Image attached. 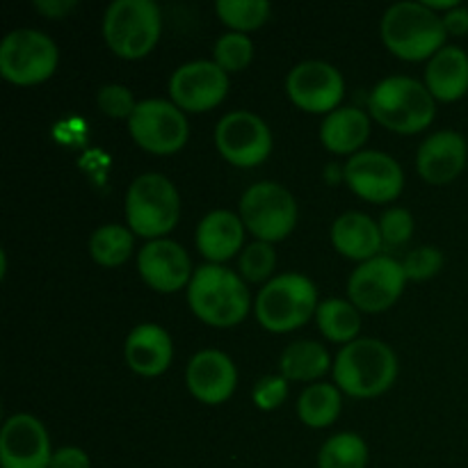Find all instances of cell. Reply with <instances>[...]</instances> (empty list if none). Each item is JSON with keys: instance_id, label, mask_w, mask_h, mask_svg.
Wrapping results in <instances>:
<instances>
[{"instance_id": "cell-1", "label": "cell", "mask_w": 468, "mask_h": 468, "mask_svg": "<svg viewBox=\"0 0 468 468\" xmlns=\"http://www.w3.org/2000/svg\"><path fill=\"white\" fill-rule=\"evenodd\" d=\"M187 304L192 314L213 327H233L251 309L245 279L224 265L206 263L195 270L187 283Z\"/></svg>"}, {"instance_id": "cell-2", "label": "cell", "mask_w": 468, "mask_h": 468, "mask_svg": "<svg viewBox=\"0 0 468 468\" xmlns=\"http://www.w3.org/2000/svg\"><path fill=\"white\" fill-rule=\"evenodd\" d=\"M382 41L396 58L407 62L432 59L446 44L441 14L425 3H396L384 12L379 23Z\"/></svg>"}, {"instance_id": "cell-3", "label": "cell", "mask_w": 468, "mask_h": 468, "mask_svg": "<svg viewBox=\"0 0 468 468\" xmlns=\"http://www.w3.org/2000/svg\"><path fill=\"white\" fill-rule=\"evenodd\" d=\"M368 110L375 122L400 135L425 131L437 114V99L425 82L410 76H388L373 87Z\"/></svg>"}, {"instance_id": "cell-4", "label": "cell", "mask_w": 468, "mask_h": 468, "mask_svg": "<svg viewBox=\"0 0 468 468\" xmlns=\"http://www.w3.org/2000/svg\"><path fill=\"white\" fill-rule=\"evenodd\" d=\"M334 382L352 398H378L398 378V356L378 338H356L338 352Z\"/></svg>"}, {"instance_id": "cell-5", "label": "cell", "mask_w": 468, "mask_h": 468, "mask_svg": "<svg viewBox=\"0 0 468 468\" xmlns=\"http://www.w3.org/2000/svg\"><path fill=\"white\" fill-rule=\"evenodd\" d=\"M318 311V291L306 274L286 272L265 283L256 295V318L272 334L304 327Z\"/></svg>"}, {"instance_id": "cell-6", "label": "cell", "mask_w": 468, "mask_h": 468, "mask_svg": "<svg viewBox=\"0 0 468 468\" xmlns=\"http://www.w3.org/2000/svg\"><path fill=\"white\" fill-rule=\"evenodd\" d=\"M163 32V14L154 0H114L103 16V39L114 55L140 59L154 50Z\"/></svg>"}, {"instance_id": "cell-7", "label": "cell", "mask_w": 468, "mask_h": 468, "mask_svg": "<svg viewBox=\"0 0 468 468\" xmlns=\"http://www.w3.org/2000/svg\"><path fill=\"white\" fill-rule=\"evenodd\" d=\"M178 218L181 197L167 176L142 174L131 183L126 192V219L135 236L158 240L176 227Z\"/></svg>"}, {"instance_id": "cell-8", "label": "cell", "mask_w": 468, "mask_h": 468, "mask_svg": "<svg viewBox=\"0 0 468 468\" xmlns=\"http://www.w3.org/2000/svg\"><path fill=\"white\" fill-rule=\"evenodd\" d=\"M240 219L256 240L272 245L291 236L295 229L297 201L282 183H254L240 199Z\"/></svg>"}, {"instance_id": "cell-9", "label": "cell", "mask_w": 468, "mask_h": 468, "mask_svg": "<svg viewBox=\"0 0 468 468\" xmlns=\"http://www.w3.org/2000/svg\"><path fill=\"white\" fill-rule=\"evenodd\" d=\"M59 62V50L48 35L32 27L12 30L0 44V73L14 85L48 80Z\"/></svg>"}, {"instance_id": "cell-10", "label": "cell", "mask_w": 468, "mask_h": 468, "mask_svg": "<svg viewBox=\"0 0 468 468\" xmlns=\"http://www.w3.org/2000/svg\"><path fill=\"white\" fill-rule=\"evenodd\" d=\"M133 140L155 155H172L186 146L190 128L186 112L176 103L165 99L140 101L128 119Z\"/></svg>"}, {"instance_id": "cell-11", "label": "cell", "mask_w": 468, "mask_h": 468, "mask_svg": "<svg viewBox=\"0 0 468 468\" xmlns=\"http://www.w3.org/2000/svg\"><path fill=\"white\" fill-rule=\"evenodd\" d=\"M215 146L236 167H256L272 154V133L259 114L233 110L218 122Z\"/></svg>"}, {"instance_id": "cell-12", "label": "cell", "mask_w": 468, "mask_h": 468, "mask_svg": "<svg viewBox=\"0 0 468 468\" xmlns=\"http://www.w3.org/2000/svg\"><path fill=\"white\" fill-rule=\"evenodd\" d=\"M405 286L407 274L400 261L391 256H375L350 274L347 295L359 311L382 314L400 300Z\"/></svg>"}, {"instance_id": "cell-13", "label": "cell", "mask_w": 468, "mask_h": 468, "mask_svg": "<svg viewBox=\"0 0 468 468\" xmlns=\"http://www.w3.org/2000/svg\"><path fill=\"white\" fill-rule=\"evenodd\" d=\"M286 94L304 112L329 114L341 108L346 80L334 64L323 59H306L288 73Z\"/></svg>"}, {"instance_id": "cell-14", "label": "cell", "mask_w": 468, "mask_h": 468, "mask_svg": "<svg viewBox=\"0 0 468 468\" xmlns=\"http://www.w3.org/2000/svg\"><path fill=\"white\" fill-rule=\"evenodd\" d=\"M343 178L356 197L370 204H387L398 199L405 187V172L400 163L388 154L373 149L352 155L343 167Z\"/></svg>"}, {"instance_id": "cell-15", "label": "cell", "mask_w": 468, "mask_h": 468, "mask_svg": "<svg viewBox=\"0 0 468 468\" xmlns=\"http://www.w3.org/2000/svg\"><path fill=\"white\" fill-rule=\"evenodd\" d=\"M229 91V76L213 59L186 62L172 73L169 94L183 112H208L218 108Z\"/></svg>"}, {"instance_id": "cell-16", "label": "cell", "mask_w": 468, "mask_h": 468, "mask_svg": "<svg viewBox=\"0 0 468 468\" xmlns=\"http://www.w3.org/2000/svg\"><path fill=\"white\" fill-rule=\"evenodd\" d=\"M53 451L44 423L30 414H14L0 430V466L50 468Z\"/></svg>"}, {"instance_id": "cell-17", "label": "cell", "mask_w": 468, "mask_h": 468, "mask_svg": "<svg viewBox=\"0 0 468 468\" xmlns=\"http://www.w3.org/2000/svg\"><path fill=\"white\" fill-rule=\"evenodd\" d=\"M137 270L146 286L158 292L181 291L195 274L187 251L169 238L146 242L137 256Z\"/></svg>"}, {"instance_id": "cell-18", "label": "cell", "mask_w": 468, "mask_h": 468, "mask_svg": "<svg viewBox=\"0 0 468 468\" xmlns=\"http://www.w3.org/2000/svg\"><path fill=\"white\" fill-rule=\"evenodd\" d=\"M186 382L192 396L204 405H222L233 396L238 370L231 356L219 350H201L190 359Z\"/></svg>"}, {"instance_id": "cell-19", "label": "cell", "mask_w": 468, "mask_h": 468, "mask_svg": "<svg viewBox=\"0 0 468 468\" xmlns=\"http://www.w3.org/2000/svg\"><path fill=\"white\" fill-rule=\"evenodd\" d=\"M468 144L457 131L432 133L416 154V169L430 186H448L466 167Z\"/></svg>"}, {"instance_id": "cell-20", "label": "cell", "mask_w": 468, "mask_h": 468, "mask_svg": "<svg viewBox=\"0 0 468 468\" xmlns=\"http://www.w3.org/2000/svg\"><path fill=\"white\" fill-rule=\"evenodd\" d=\"M123 355H126V361L133 373L142 375V378H158L172 364V338L155 323L137 324L128 334Z\"/></svg>"}, {"instance_id": "cell-21", "label": "cell", "mask_w": 468, "mask_h": 468, "mask_svg": "<svg viewBox=\"0 0 468 468\" xmlns=\"http://www.w3.org/2000/svg\"><path fill=\"white\" fill-rule=\"evenodd\" d=\"M245 242V224L231 210H213L197 227V250L208 263L222 265L240 251Z\"/></svg>"}, {"instance_id": "cell-22", "label": "cell", "mask_w": 468, "mask_h": 468, "mask_svg": "<svg viewBox=\"0 0 468 468\" xmlns=\"http://www.w3.org/2000/svg\"><path fill=\"white\" fill-rule=\"evenodd\" d=\"M332 242L346 259L361 261V263L379 256V250L384 247L379 224L359 210H350L334 219Z\"/></svg>"}, {"instance_id": "cell-23", "label": "cell", "mask_w": 468, "mask_h": 468, "mask_svg": "<svg viewBox=\"0 0 468 468\" xmlns=\"http://www.w3.org/2000/svg\"><path fill=\"white\" fill-rule=\"evenodd\" d=\"M425 87L443 103L460 101L468 91V55L460 46H443L425 67Z\"/></svg>"}, {"instance_id": "cell-24", "label": "cell", "mask_w": 468, "mask_h": 468, "mask_svg": "<svg viewBox=\"0 0 468 468\" xmlns=\"http://www.w3.org/2000/svg\"><path fill=\"white\" fill-rule=\"evenodd\" d=\"M370 137V119L364 110L355 105H343L324 117L320 126V142L327 151L338 155L359 154Z\"/></svg>"}, {"instance_id": "cell-25", "label": "cell", "mask_w": 468, "mask_h": 468, "mask_svg": "<svg viewBox=\"0 0 468 468\" xmlns=\"http://www.w3.org/2000/svg\"><path fill=\"white\" fill-rule=\"evenodd\" d=\"M279 368L288 382H311L329 373L334 366L324 346L315 341H295L283 350Z\"/></svg>"}, {"instance_id": "cell-26", "label": "cell", "mask_w": 468, "mask_h": 468, "mask_svg": "<svg viewBox=\"0 0 468 468\" xmlns=\"http://www.w3.org/2000/svg\"><path fill=\"white\" fill-rule=\"evenodd\" d=\"M341 388L334 384H311L302 391L300 400H297V414L300 420L309 428L323 430L336 423L338 414H341Z\"/></svg>"}, {"instance_id": "cell-27", "label": "cell", "mask_w": 468, "mask_h": 468, "mask_svg": "<svg viewBox=\"0 0 468 468\" xmlns=\"http://www.w3.org/2000/svg\"><path fill=\"white\" fill-rule=\"evenodd\" d=\"M315 320L324 338L334 343H352L356 341V334L361 329V311L347 300H324L318 304Z\"/></svg>"}, {"instance_id": "cell-28", "label": "cell", "mask_w": 468, "mask_h": 468, "mask_svg": "<svg viewBox=\"0 0 468 468\" xmlns=\"http://www.w3.org/2000/svg\"><path fill=\"white\" fill-rule=\"evenodd\" d=\"M135 233L122 224H105L96 229L90 238V254L91 259L105 268H117L126 263L128 256L133 254V242Z\"/></svg>"}, {"instance_id": "cell-29", "label": "cell", "mask_w": 468, "mask_h": 468, "mask_svg": "<svg viewBox=\"0 0 468 468\" xmlns=\"http://www.w3.org/2000/svg\"><path fill=\"white\" fill-rule=\"evenodd\" d=\"M368 446L355 432L334 434L318 452V468H366Z\"/></svg>"}, {"instance_id": "cell-30", "label": "cell", "mask_w": 468, "mask_h": 468, "mask_svg": "<svg viewBox=\"0 0 468 468\" xmlns=\"http://www.w3.org/2000/svg\"><path fill=\"white\" fill-rule=\"evenodd\" d=\"M215 12L233 32H250L268 21L272 7L268 0H218Z\"/></svg>"}, {"instance_id": "cell-31", "label": "cell", "mask_w": 468, "mask_h": 468, "mask_svg": "<svg viewBox=\"0 0 468 468\" xmlns=\"http://www.w3.org/2000/svg\"><path fill=\"white\" fill-rule=\"evenodd\" d=\"M251 58H254V41L245 35V32H224L213 48V62L219 64L227 73L242 71L250 67Z\"/></svg>"}, {"instance_id": "cell-32", "label": "cell", "mask_w": 468, "mask_h": 468, "mask_svg": "<svg viewBox=\"0 0 468 468\" xmlns=\"http://www.w3.org/2000/svg\"><path fill=\"white\" fill-rule=\"evenodd\" d=\"M238 268H240V277L251 283H268L272 282V272L277 268V251L270 242L254 240L242 250L240 259H238Z\"/></svg>"}, {"instance_id": "cell-33", "label": "cell", "mask_w": 468, "mask_h": 468, "mask_svg": "<svg viewBox=\"0 0 468 468\" xmlns=\"http://www.w3.org/2000/svg\"><path fill=\"white\" fill-rule=\"evenodd\" d=\"M96 103H99L101 112L110 119H131L135 112L137 103L133 91L126 85H117V82H110L103 85L96 94Z\"/></svg>"}, {"instance_id": "cell-34", "label": "cell", "mask_w": 468, "mask_h": 468, "mask_svg": "<svg viewBox=\"0 0 468 468\" xmlns=\"http://www.w3.org/2000/svg\"><path fill=\"white\" fill-rule=\"evenodd\" d=\"M402 268H405L407 282H428L437 277L439 270L443 268V254L437 247H416L405 256Z\"/></svg>"}, {"instance_id": "cell-35", "label": "cell", "mask_w": 468, "mask_h": 468, "mask_svg": "<svg viewBox=\"0 0 468 468\" xmlns=\"http://www.w3.org/2000/svg\"><path fill=\"white\" fill-rule=\"evenodd\" d=\"M379 231H382L384 245L400 247L414 236V218L407 208H388L379 218Z\"/></svg>"}, {"instance_id": "cell-36", "label": "cell", "mask_w": 468, "mask_h": 468, "mask_svg": "<svg viewBox=\"0 0 468 468\" xmlns=\"http://www.w3.org/2000/svg\"><path fill=\"white\" fill-rule=\"evenodd\" d=\"M254 405L263 411H274L286 402L288 398V379L283 375H265L256 382L254 393Z\"/></svg>"}, {"instance_id": "cell-37", "label": "cell", "mask_w": 468, "mask_h": 468, "mask_svg": "<svg viewBox=\"0 0 468 468\" xmlns=\"http://www.w3.org/2000/svg\"><path fill=\"white\" fill-rule=\"evenodd\" d=\"M50 468H91V460L82 448L64 446L53 452Z\"/></svg>"}, {"instance_id": "cell-38", "label": "cell", "mask_w": 468, "mask_h": 468, "mask_svg": "<svg viewBox=\"0 0 468 468\" xmlns=\"http://www.w3.org/2000/svg\"><path fill=\"white\" fill-rule=\"evenodd\" d=\"M443 26H446L448 35H455V37L468 35V7L460 5V7L452 9V12L443 14Z\"/></svg>"}, {"instance_id": "cell-39", "label": "cell", "mask_w": 468, "mask_h": 468, "mask_svg": "<svg viewBox=\"0 0 468 468\" xmlns=\"http://www.w3.org/2000/svg\"><path fill=\"white\" fill-rule=\"evenodd\" d=\"M35 9L48 18H64L76 9V0H35Z\"/></svg>"}, {"instance_id": "cell-40", "label": "cell", "mask_w": 468, "mask_h": 468, "mask_svg": "<svg viewBox=\"0 0 468 468\" xmlns=\"http://www.w3.org/2000/svg\"><path fill=\"white\" fill-rule=\"evenodd\" d=\"M428 5L430 9H432V12H452V9H457L460 7V3H457V0H428Z\"/></svg>"}]
</instances>
